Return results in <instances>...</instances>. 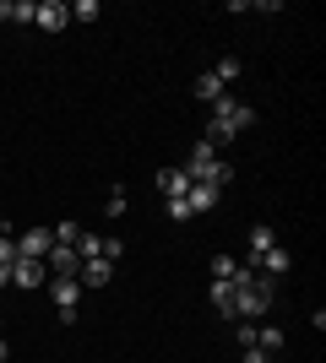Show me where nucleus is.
<instances>
[{
    "label": "nucleus",
    "instance_id": "nucleus-9",
    "mask_svg": "<svg viewBox=\"0 0 326 363\" xmlns=\"http://www.w3.org/2000/svg\"><path fill=\"white\" fill-rule=\"evenodd\" d=\"M217 201H223V190H212V184H190V190H185V206H190V217L212 212Z\"/></svg>",
    "mask_w": 326,
    "mask_h": 363
},
{
    "label": "nucleus",
    "instance_id": "nucleus-13",
    "mask_svg": "<svg viewBox=\"0 0 326 363\" xmlns=\"http://www.w3.org/2000/svg\"><path fill=\"white\" fill-rule=\"evenodd\" d=\"M256 347L261 352H283V331L278 325H256Z\"/></svg>",
    "mask_w": 326,
    "mask_h": 363
},
{
    "label": "nucleus",
    "instance_id": "nucleus-15",
    "mask_svg": "<svg viewBox=\"0 0 326 363\" xmlns=\"http://www.w3.org/2000/svg\"><path fill=\"white\" fill-rule=\"evenodd\" d=\"M229 179H234V168H229V163H212V168H207V174H202L196 184H212V190H223Z\"/></svg>",
    "mask_w": 326,
    "mask_h": 363
},
{
    "label": "nucleus",
    "instance_id": "nucleus-18",
    "mask_svg": "<svg viewBox=\"0 0 326 363\" xmlns=\"http://www.w3.org/2000/svg\"><path fill=\"white\" fill-rule=\"evenodd\" d=\"M49 233H55V244H77V239H82L77 223H60V228H49Z\"/></svg>",
    "mask_w": 326,
    "mask_h": 363
},
{
    "label": "nucleus",
    "instance_id": "nucleus-6",
    "mask_svg": "<svg viewBox=\"0 0 326 363\" xmlns=\"http://www.w3.org/2000/svg\"><path fill=\"white\" fill-rule=\"evenodd\" d=\"M33 22L44 33H60L65 22H71V6H65V0H38V16H33Z\"/></svg>",
    "mask_w": 326,
    "mask_h": 363
},
{
    "label": "nucleus",
    "instance_id": "nucleus-22",
    "mask_svg": "<svg viewBox=\"0 0 326 363\" xmlns=\"http://www.w3.org/2000/svg\"><path fill=\"white\" fill-rule=\"evenodd\" d=\"M239 363H272V352H261V347H245V358Z\"/></svg>",
    "mask_w": 326,
    "mask_h": 363
},
{
    "label": "nucleus",
    "instance_id": "nucleus-14",
    "mask_svg": "<svg viewBox=\"0 0 326 363\" xmlns=\"http://www.w3.org/2000/svg\"><path fill=\"white\" fill-rule=\"evenodd\" d=\"M239 277V260L234 255H212V282H234Z\"/></svg>",
    "mask_w": 326,
    "mask_h": 363
},
{
    "label": "nucleus",
    "instance_id": "nucleus-2",
    "mask_svg": "<svg viewBox=\"0 0 326 363\" xmlns=\"http://www.w3.org/2000/svg\"><path fill=\"white\" fill-rule=\"evenodd\" d=\"M49 293H55L60 320H77V298H82V282H77V277H49Z\"/></svg>",
    "mask_w": 326,
    "mask_h": 363
},
{
    "label": "nucleus",
    "instance_id": "nucleus-17",
    "mask_svg": "<svg viewBox=\"0 0 326 363\" xmlns=\"http://www.w3.org/2000/svg\"><path fill=\"white\" fill-rule=\"evenodd\" d=\"M71 22H98V0H77V6H71Z\"/></svg>",
    "mask_w": 326,
    "mask_h": 363
},
{
    "label": "nucleus",
    "instance_id": "nucleus-7",
    "mask_svg": "<svg viewBox=\"0 0 326 363\" xmlns=\"http://www.w3.org/2000/svg\"><path fill=\"white\" fill-rule=\"evenodd\" d=\"M109 277H114V260L93 255V260H82V272H77V282H82V288H104Z\"/></svg>",
    "mask_w": 326,
    "mask_h": 363
},
{
    "label": "nucleus",
    "instance_id": "nucleus-8",
    "mask_svg": "<svg viewBox=\"0 0 326 363\" xmlns=\"http://www.w3.org/2000/svg\"><path fill=\"white\" fill-rule=\"evenodd\" d=\"M288 266H294V255H288L283 244H272V250H266V255L256 260V272H261V277H272V282H278V277L288 272Z\"/></svg>",
    "mask_w": 326,
    "mask_h": 363
},
{
    "label": "nucleus",
    "instance_id": "nucleus-11",
    "mask_svg": "<svg viewBox=\"0 0 326 363\" xmlns=\"http://www.w3.org/2000/svg\"><path fill=\"white\" fill-rule=\"evenodd\" d=\"M196 98H202V104H217V98H223V82H217L212 71H202L196 76Z\"/></svg>",
    "mask_w": 326,
    "mask_h": 363
},
{
    "label": "nucleus",
    "instance_id": "nucleus-1",
    "mask_svg": "<svg viewBox=\"0 0 326 363\" xmlns=\"http://www.w3.org/2000/svg\"><path fill=\"white\" fill-rule=\"evenodd\" d=\"M250 125H256V108L250 104H234L229 92H223V98H217L212 104V125H207V141H229V136H239V130H250Z\"/></svg>",
    "mask_w": 326,
    "mask_h": 363
},
{
    "label": "nucleus",
    "instance_id": "nucleus-16",
    "mask_svg": "<svg viewBox=\"0 0 326 363\" xmlns=\"http://www.w3.org/2000/svg\"><path fill=\"white\" fill-rule=\"evenodd\" d=\"M0 266H6V272L16 266V233H0Z\"/></svg>",
    "mask_w": 326,
    "mask_h": 363
},
{
    "label": "nucleus",
    "instance_id": "nucleus-12",
    "mask_svg": "<svg viewBox=\"0 0 326 363\" xmlns=\"http://www.w3.org/2000/svg\"><path fill=\"white\" fill-rule=\"evenodd\" d=\"M207 298L217 303V315H229V320H234V288H229V282H212V288H207Z\"/></svg>",
    "mask_w": 326,
    "mask_h": 363
},
{
    "label": "nucleus",
    "instance_id": "nucleus-4",
    "mask_svg": "<svg viewBox=\"0 0 326 363\" xmlns=\"http://www.w3.org/2000/svg\"><path fill=\"white\" fill-rule=\"evenodd\" d=\"M11 282H16V288H44V282H49V266H44V260L16 255V266H11Z\"/></svg>",
    "mask_w": 326,
    "mask_h": 363
},
{
    "label": "nucleus",
    "instance_id": "nucleus-21",
    "mask_svg": "<svg viewBox=\"0 0 326 363\" xmlns=\"http://www.w3.org/2000/svg\"><path fill=\"white\" fill-rule=\"evenodd\" d=\"M169 217H174V223H185V217H190V206H185V196H174V201H169Z\"/></svg>",
    "mask_w": 326,
    "mask_h": 363
},
{
    "label": "nucleus",
    "instance_id": "nucleus-23",
    "mask_svg": "<svg viewBox=\"0 0 326 363\" xmlns=\"http://www.w3.org/2000/svg\"><path fill=\"white\" fill-rule=\"evenodd\" d=\"M6 282H11V272H6V266H0V293H6Z\"/></svg>",
    "mask_w": 326,
    "mask_h": 363
},
{
    "label": "nucleus",
    "instance_id": "nucleus-24",
    "mask_svg": "<svg viewBox=\"0 0 326 363\" xmlns=\"http://www.w3.org/2000/svg\"><path fill=\"white\" fill-rule=\"evenodd\" d=\"M6 352H11V347H6V342H0V363H6Z\"/></svg>",
    "mask_w": 326,
    "mask_h": 363
},
{
    "label": "nucleus",
    "instance_id": "nucleus-19",
    "mask_svg": "<svg viewBox=\"0 0 326 363\" xmlns=\"http://www.w3.org/2000/svg\"><path fill=\"white\" fill-rule=\"evenodd\" d=\"M212 76H217V82H223V87H229L234 76H239V60H217V65H212Z\"/></svg>",
    "mask_w": 326,
    "mask_h": 363
},
{
    "label": "nucleus",
    "instance_id": "nucleus-5",
    "mask_svg": "<svg viewBox=\"0 0 326 363\" xmlns=\"http://www.w3.org/2000/svg\"><path fill=\"white\" fill-rule=\"evenodd\" d=\"M49 244H55V233H49V228H28V233H16V255L44 260V255H49Z\"/></svg>",
    "mask_w": 326,
    "mask_h": 363
},
{
    "label": "nucleus",
    "instance_id": "nucleus-20",
    "mask_svg": "<svg viewBox=\"0 0 326 363\" xmlns=\"http://www.w3.org/2000/svg\"><path fill=\"white\" fill-rule=\"evenodd\" d=\"M125 206H131V201H125V190H114V196H109V206H104V212H109V217H125Z\"/></svg>",
    "mask_w": 326,
    "mask_h": 363
},
{
    "label": "nucleus",
    "instance_id": "nucleus-3",
    "mask_svg": "<svg viewBox=\"0 0 326 363\" xmlns=\"http://www.w3.org/2000/svg\"><path fill=\"white\" fill-rule=\"evenodd\" d=\"M44 266H49V277H77V272H82V255L71 250V244H49Z\"/></svg>",
    "mask_w": 326,
    "mask_h": 363
},
{
    "label": "nucleus",
    "instance_id": "nucleus-10",
    "mask_svg": "<svg viewBox=\"0 0 326 363\" xmlns=\"http://www.w3.org/2000/svg\"><path fill=\"white\" fill-rule=\"evenodd\" d=\"M158 190H163V196H185V190H190V174H185V168H163V174H158Z\"/></svg>",
    "mask_w": 326,
    "mask_h": 363
}]
</instances>
